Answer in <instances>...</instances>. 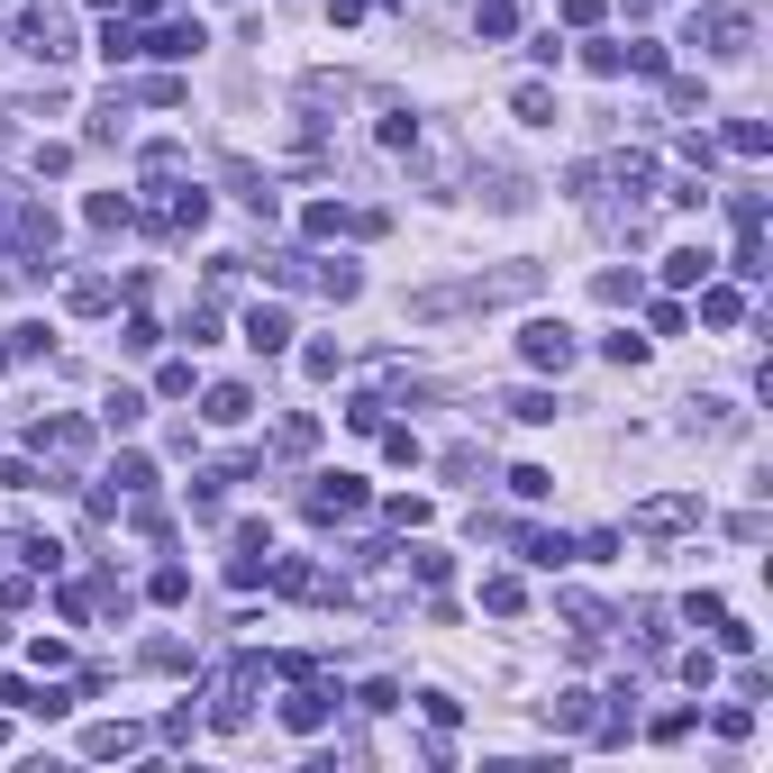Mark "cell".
<instances>
[{
    "instance_id": "obj_1",
    "label": "cell",
    "mask_w": 773,
    "mask_h": 773,
    "mask_svg": "<svg viewBox=\"0 0 773 773\" xmlns=\"http://www.w3.org/2000/svg\"><path fill=\"white\" fill-rule=\"evenodd\" d=\"M0 255H56V210H37V200H19L10 183H0Z\"/></svg>"
},
{
    "instance_id": "obj_2",
    "label": "cell",
    "mask_w": 773,
    "mask_h": 773,
    "mask_svg": "<svg viewBox=\"0 0 773 773\" xmlns=\"http://www.w3.org/2000/svg\"><path fill=\"white\" fill-rule=\"evenodd\" d=\"M746 37H756V19H746V10H728V0L691 10V46H710V56H746Z\"/></svg>"
},
{
    "instance_id": "obj_3",
    "label": "cell",
    "mask_w": 773,
    "mask_h": 773,
    "mask_svg": "<svg viewBox=\"0 0 773 773\" xmlns=\"http://www.w3.org/2000/svg\"><path fill=\"white\" fill-rule=\"evenodd\" d=\"M519 355H528L537 373H564L582 346H574V328H564V319H528V328H519Z\"/></svg>"
},
{
    "instance_id": "obj_4",
    "label": "cell",
    "mask_w": 773,
    "mask_h": 773,
    "mask_svg": "<svg viewBox=\"0 0 773 773\" xmlns=\"http://www.w3.org/2000/svg\"><path fill=\"white\" fill-rule=\"evenodd\" d=\"M164 200H146V228H200L210 219V192L200 183H155Z\"/></svg>"
},
{
    "instance_id": "obj_5",
    "label": "cell",
    "mask_w": 773,
    "mask_h": 773,
    "mask_svg": "<svg viewBox=\"0 0 773 773\" xmlns=\"http://www.w3.org/2000/svg\"><path fill=\"white\" fill-rule=\"evenodd\" d=\"M309 519H365V482H355V474H328L319 492H309Z\"/></svg>"
},
{
    "instance_id": "obj_6",
    "label": "cell",
    "mask_w": 773,
    "mask_h": 773,
    "mask_svg": "<svg viewBox=\"0 0 773 773\" xmlns=\"http://www.w3.org/2000/svg\"><path fill=\"white\" fill-rule=\"evenodd\" d=\"M246 346L255 355H282V346H292V309H282V300H255L246 309Z\"/></svg>"
},
{
    "instance_id": "obj_7",
    "label": "cell",
    "mask_w": 773,
    "mask_h": 773,
    "mask_svg": "<svg viewBox=\"0 0 773 773\" xmlns=\"http://www.w3.org/2000/svg\"><path fill=\"white\" fill-rule=\"evenodd\" d=\"M273 591H292V601H338V582L319 574V564H265Z\"/></svg>"
},
{
    "instance_id": "obj_8",
    "label": "cell",
    "mask_w": 773,
    "mask_h": 773,
    "mask_svg": "<svg viewBox=\"0 0 773 773\" xmlns=\"http://www.w3.org/2000/svg\"><path fill=\"white\" fill-rule=\"evenodd\" d=\"M328 710H338L328 691H292V701H282V728H292V737H319V728H328Z\"/></svg>"
},
{
    "instance_id": "obj_9",
    "label": "cell",
    "mask_w": 773,
    "mask_h": 773,
    "mask_svg": "<svg viewBox=\"0 0 773 773\" xmlns=\"http://www.w3.org/2000/svg\"><path fill=\"white\" fill-rule=\"evenodd\" d=\"M37 446H46V455H64V464H83L91 428H83V419H56V428H37Z\"/></svg>"
},
{
    "instance_id": "obj_10",
    "label": "cell",
    "mask_w": 773,
    "mask_h": 773,
    "mask_svg": "<svg viewBox=\"0 0 773 773\" xmlns=\"http://www.w3.org/2000/svg\"><path fill=\"white\" fill-rule=\"evenodd\" d=\"M683 519H701V501H683V492H664V501L637 510V528H683Z\"/></svg>"
},
{
    "instance_id": "obj_11",
    "label": "cell",
    "mask_w": 773,
    "mask_h": 773,
    "mask_svg": "<svg viewBox=\"0 0 773 773\" xmlns=\"http://www.w3.org/2000/svg\"><path fill=\"white\" fill-rule=\"evenodd\" d=\"M664 282H710V246H674L664 255Z\"/></svg>"
},
{
    "instance_id": "obj_12",
    "label": "cell",
    "mask_w": 773,
    "mask_h": 773,
    "mask_svg": "<svg viewBox=\"0 0 773 773\" xmlns=\"http://www.w3.org/2000/svg\"><path fill=\"white\" fill-rule=\"evenodd\" d=\"M119 292H110V282H100V273H83V282H73V292H64V309H83V319H100V309H110Z\"/></svg>"
},
{
    "instance_id": "obj_13",
    "label": "cell",
    "mask_w": 773,
    "mask_h": 773,
    "mask_svg": "<svg viewBox=\"0 0 773 773\" xmlns=\"http://www.w3.org/2000/svg\"><path fill=\"white\" fill-rule=\"evenodd\" d=\"M246 409H255V401H246V382H219V392H210V428H237Z\"/></svg>"
},
{
    "instance_id": "obj_14",
    "label": "cell",
    "mask_w": 773,
    "mask_h": 773,
    "mask_svg": "<svg viewBox=\"0 0 773 773\" xmlns=\"http://www.w3.org/2000/svg\"><path fill=\"white\" fill-rule=\"evenodd\" d=\"M510 110H519L528 127H555V91H547V83H519V100H510Z\"/></svg>"
},
{
    "instance_id": "obj_15",
    "label": "cell",
    "mask_w": 773,
    "mask_h": 773,
    "mask_svg": "<svg viewBox=\"0 0 773 773\" xmlns=\"http://www.w3.org/2000/svg\"><path fill=\"white\" fill-rule=\"evenodd\" d=\"M547 719H555V728H591V691H555Z\"/></svg>"
},
{
    "instance_id": "obj_16",
    "label": "cell",
    "mask_w": 773,
    "mask_h": 773,
    "mask_svg": "<svg viewBox=\"0 0 773 773\" xmlns=\"http://www.w3.org/2000/svg\"><path fill=\"white\" fill-rule=\"evenodd\" d=\"M474 28H482V37H510V28H519V0H482Z\"/></svg>"
},
{
    "instance_id": "obj_17",
    "label": "cell",
    "mask_w": 773,
    "mask_h": 773,
    "mask_svg": "<svg viewBox=\"0 0 773 773\" xmlns=\"http://www.w3.org/2000/svg\"><path fill=\"white\" fill-rule=\"evenodd\" d=\"M519 601H528V591H519V582H510V574H492V582H482V610H501V618H519Z\"/></svg>"
},
{
    "instance_id": "obj_18",
    "label": "cell",
    "mask_w": 773,
    "mask_h": 773,
    "mask_svg": "<svg viewBox=\"0 0 773 773\" xmlns=\"http://www.w3.org/2000/svg\"><path fill=\"white\" fill-rule=\"evenodd\" d=\"M728 146H737V155H746V164H756V155H764V146H773V137H764V119H728Z\"/></svg>"
},
{
    "instance_id": "obj_19",
    "label": "cell",
    "mask_w": 773,
    "mask_h": 773,
    "mask_svg": "<svg viewBox=\"0 0 773 773\" xmlns=\"http://www.w3.org/2000/svg\"><path fill=\"white\" fill-rule=\"evenodd\" d=\"M701 319H710V328H737L746 300H737V292H701Z\"/></svg>"
},
{
    "instance_id": "obj_20",
    "label": "cell",
    "mask_w": 773,
    "mask_h": 773,
    "mask_svg": "<svg viewBox=\"0 0 773 773\" xmlns=\"http://www.w3.org/2000/svg\"><path fill=\"white\" fill-rule=\"evenodd\" d=\"M146 591H155V601L173 610V601H183V591H192V574H183V564H155V582H146Z\"/></svg>"
},
{
    "instance_id": "obj_21",
    "label": "cell",
    "mask_w": 773,
    "mask_h": 773,
    "mask_svg": "<svg viewBox=\"0 0 773 773\" xmlns=\"http://www.w3.org/2000/svg\"><path fill=\"white\" fill-rule=\"evenodd\" d=\"M510 492H519V501H547L555 474H547V464H519V474H510Z\"/></svg>"
},
{
    "instance_id": "obj_22",
    "label": "cell",
    "mask_w": 773,
    "mask_h": 773,
    "mask_svg": "<svg viewBox=\"0 0 773 773\" xmlns=\"http://www.w3.org/2000/svg\"><path fill=\"white\" fill-rule=\"evenodd\" d=\"M273 446H282V455H309V446H319V419H282Z\"/></svg>"
},
{
    "instance_id": "obj_23",
    "label": "cell",
    "mask_w": 773,
    "mask_h": 773,
    "mask_svg": "<svg viewBox=\"0 0 773 773\" xmlns=\"http://www.w3.org/2000/svg\"><path fill=\"white\" fill-rule=\"evenodd\" d=\"M110 482H119V492H127V501H137V492H146V482H155V464H146V455H119V474H110Z\"/></svg>"
},
{
    "instance_id": "obj_24",
    "label": "cell",
    "mask_w": 773,
    "mask_h": 773,
    "mask_svg": "<svg viewBox=\"0 0 773 773\" xmlns=\"http://www.w3.org/2000/svg\"><path fill=\"white\" fill-rule=\"evenodd\" d=\"M519 555L528 564H564V555H574V537H519Z\"/></svg>"
},
{
    "instance_id": "obj_25",
    "label": "cell",
    "mask_w": 773,
    "mask_h": 773,
    "mask_svg": "<svg viewBox=\"0 0 773 773\" xmlns=\"http://www.w3.org/2000/svg\"><path fill=\"white\" fill-rule=\"evenodd\" d=\"M127 746H137V728H91L83 756H127Z\"/></svg>"
},
{
    "instance_id": "obj_26",
    "label": "cell",
    "mask_w": 773,
    "mask_h": 773,
    "mask_svg": "<svg viewBox=\"0 0 773 773\" xmlns=\"http://www.w3.org/2000/svg\"><path fill=\"white\" fill-rule=\"evenodd\" d=\"M510 419H528V428H547V419H555V401H547V392H519V401H510Z\"/></svg>"
},
{
    "instance_id": "obj_27",
    "label": "cell",
    "mask_w": 773,
    "mask_h": 773,
    "mask_svg": "<svg viewBox=\"0 0 773 773\" xmlns=\"http://www.w3.org/2000/svg\"><path fill=\"white\" fill-rule=\"evenodd\" d=\"M146 419V392H110V428H137Z\"/></svg>"
},
{
    "instance_id": "obj_28",
    "label": "cell",
    "mask_w": 773,
    "mask_h": 773,
    "mask_svg": "<svg viewBox=\"0 0 773 773\" xmlns=\"http://www.w3.org/2000/svg\"><path fill=\"white\" fill-rule=\"evenodd\" d=\"M601 19V0H564V28H591Z\"/></svg>"
},
{
    "instance_id": "obj_29",
    "label": "cell",
    "mask_w": 773,
    "mask_h": 773,
    "mask_svg": "<svg viewBox=\"0 0 773 773\" xmlns=\"http://www.w3.org/2000/svg\"><path fill=\"white\" fill-rule=\"evenodd\" d=\"M0 365H10V346H0Z\"/></svg>"
}]
</instances>
